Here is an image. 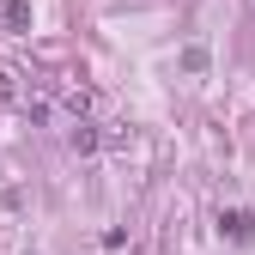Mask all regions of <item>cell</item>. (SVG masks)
<instances>
[{"mask_svg":"<svg viewBox=\"0 0 255 255\" xmlns=\"http://www.w3.org/2000/svg\"><path fill=\"white\" fill-rule=\"evenodd\" d=\"M219 231H225V237H237V243H243V237L255 231V219H249V213H219Z\"/></svg>","mask_w":255,"mask_h":255,"instance_id":"obj_1","label":"cell"},{"mask_svg":"<svg viewBox=\"0 0 255 255\" xmlns=\"http://www.w3.org/2000/svg\"><path fill=\"white\" fill-rule=\"evenodd\" d=\"M0 24H6V30H24L30 24V6H24V0H0Z\"/></svg>","mask_w":255,"mask_h":255,"instance_id":"obj_2","label":"cell"}]
</instances>
